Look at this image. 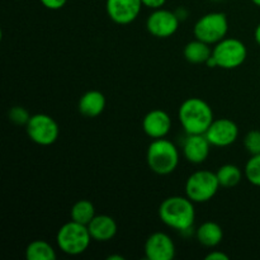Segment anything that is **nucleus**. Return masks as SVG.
<instances>
[{"label": "nucleus", "mask_w": 260, "mask_h": 260, "mask_svg": "<svg viewBox=\"0 0 260 260\" xmlns=\"http://www.w3.org/2000/svg\"><path fill=\"white\" fill-rule=\"evenodd\" d=\"M146 161L151 172L157 175H168L179 164V151L172 141L162 139L152 140L147 147Z\"/></svg>", "instance_id": "obj_3"}, {"label": "nucleus", "mask_w": 260, "mask_h": 260, "mask_svg": "<svg viewBox=\"0 0 260 260\" xmlns=\"http://www.w3.org/2000/svg\"><path fill=\"white\" fill-rule=\"evenodd\" d=\"M107 259L108 260H124V258L122 255H109Z\"/></svg>", "instance_id": "obj_30"}, {"label": "nucleus", "mask_w": 260, "mask_h": 260, "mask_svg": "<svg viewBox=\"0 0 260 260\" xmlns=\"http://www.w3.org/2000/svg\"><path fill=\"white\" fill-rule=\"evenodd\" d=\"M217 174L211 170H198L190 174L185 182V196L194 203L212 200L220 188Z\"/></svg>", "instance_id": "obj_5"}, {"label": "nucleus", "mask_w": 260, "mask_h": 260, "mask_svg": "<svg viewBox=\"0 0 260 260\" xmlns=\"http://www.w3.org/2000/svg\"><path fill=\"white\" fill-rule=\"evenodd\" d=\"M205 135L212 146L228 147L238 140L239 127L230 118L213 119Z\"/></svg>", "instance_id": "obj_10"}, {"label": "nucleus", "mask_w": 260, "mask_h": 260, "mask_svg": "<svg viewBox=\"0 0 260 260\" xmlns=\"http://www.w3.org/2000/svg\"><path fill=\"white\" fill-rule=\"evenodd\" d=\"M172 128V118L162 109H152L142 119V129L152 140L162 139Z\"/></svg>", "instance_id": "obj_13"}, {"label": "nucleus", "mask_w": 260, "mask_h": 260, "mask_svg": "<svg viewBox=\"0 0 260 260\" xmlns=\"http://www.w3.org/2000/svg\"><path fill=\"white\" fill-rule=\"evenodd\" d=\"M56 250L50 243L45 240H35L25 248L27 260H56Z\"/></svg>", "instance_id": "obj_19"}, {"label": "nucleus", "mask_w": 260, "mask_h": 260, "mask_svg": "<svg viewBox=\"0 0 260 260\" xmlns=\"http://www.w3.org/2000/svg\"><path fill=\"white\" fill-rule=\"evenodd\" d=\"M175 14H177V17L179 18V20L187 19L188 17V12L184 9V8H179V9L175 10Z\"/></svg>", "instance_id": "obj_28"}, {"label": "nucleus", "mask_w": 260, "mask_h": 260, "mask_svg": "<svg viewBox=\"0 0 260 260\" xmlns=\"http://www.w3.org/2000/svg\"><path fill=\"white\" fill-rule=\"evenodd\" d=\"M178 118L187 135H205L213 122V111L203 99L193 96L180 104Z\"/></svg>", "instance_id": "obj_2"}, {"label": "nucleus", "mask_w": 260, "mask_h": 260, "mask_svg": "<svg viewBox=\"0 0 260 260\" xmlns=\"http://www.w3.org/2000/svg\"><path fill=\"white\" fill-rule=\"evenodd\" d=\"M212 56L215 57L217 66L225 70L238 69L245 62L248 50L245 43L238 38H223L212 50Z\"/></svg>", "instance_id": "obj_7"}, {"label": "nucleus", "mask_w": 260, "mask_h": 260, "mask_svg": "<svg viewBox=\"0 0 260 260\" xmlns=\"http://www.w3.org/2000/svg\"><path fill=\"white\" fill-rule=\"evenodd\" d=\"M25 131L28 137L41 146H50L55 144L60 135L57 122L45 113L33 114L25 126Z\"/></svg>", "instance_id": "obj_8"}, {"label": "nucleus", "mask_w": 260, "mask_h": 260, "mask_svg": "<svg viewBox=\"0 0 260 260\" xmlns=\"http://www.w3.org/2000/svg\"><path fill=\"white\" fill-rule=\"evenodd\" d=\"M159 217L164 225L183 235L190 233L196 220L194 202L187 196L165 198L159 207Z\"/></svg>", "instance_id": "obj_1"}, {"label": "nucleus", "mask_w": 260, "mask_h": 260, "mask_svg": "<svg viewBox=\"0 0 260 260\" xmlns=\"http://www.w3.org/2000/svg\"><path fill=\"white\" fill-rule=\"evenodd\" d=\"M41 4L50 10H58L65 7L68 0H40Z\"/></svg>", "instance_id": "obj_25"}, {"label": "nucleus", "mask_w": 260, "mask_h": 260, "mask_svg": "<svg viewBox=\"0 0 260 260\" xmlns=\"http://www.w3.org/2000/svg\"><path fill=\"white\" fill-rule=\"evenodd\" d=\"M228 254H225L223 251H218V250H215V251H211L210 254H207L206 255V260H229Z\"/></svg>", "instance_id": "obj_27"}, {"label": "nucleus", "mask_w": 260, "mask_h": 260, "mask_svg": "<svg viewBox=\"0 0 260 260\" xmlns=\"http://www.w3.org/2000/svg\"><path fill=\"white\" fill-rule=\"evenodd\" d=\"M215 2H220V0H215Z\"/></svg>", "instance_id": "obj_32"}, {"label": "nucleus", "mask_w": 260, "mask_h": 260, "mask_svg": "<svg viewBox=\"0 0 260 260\" xmlns=\"http://www.w3.org/2000/svg\"><path fill=\"white\" fill-rule=\"evenodd\" d=\"M70 216L73 221H76V222L88 226V223L95 216V207H94V205L90 201L80 200L74 203L70 211Z\"/></svg>", "instance_id": "obj_20"}, {"label": "nucleus", "mask_w": 260, "mask_h": 260, "mask_svg": "<svg viewBox=\"0 0 260 260\" xmlns=\"http://www.w3.org/2000/svg\"><path fill=\"white\" fill-rule=\"evenodd\" d=\"M244 146L250 155L260 154V131H249L244 137Z\"/></svg>", "instance_id": "obj_24"}, {"label": "nucleus", "mask_w": 260, "mask_h": 260, "mask_svg": "<svg viewBox=\"0 0 260 260\" xmlns=\"http://www.w3.org/2000/svg\"><path fill=\"white\" fill-rule=\"evenodd\" d=\"M88 230L94 241L106 243V241L112 240L117 235L118 226L111 216L95 215L93 220L88 223Z\"/></svg>", "instance_id": "obj_15"}, {"label": "nucleus", "mask_w": 260, "mask_h": 260, "mask_svg": "<svg viewBox=\"0 0 260 260\" xmlns=\"http://www.w3.org/2000/svg\"><path fill=\"white\" fill-rule=\"evenodd\" d=\"M196 236L201 245L206 248H216L223 239V230L218 223L213 221H206L196 231Z\"/></svg>", "instance_id": "obj_17"}, {"label": "nucleus", "mask_w": 260, "mask_h": 260, "mask_svg": "<svg viewBox=\"0 0 260 260\" xmlns=\"http://www.w3.org/2000/svg\"><path fill=\"white\" fill-rule=\"evenodd\" d=\"M251 2H253L256 7H260V0H251Z\"/></svg>", "instance_id": "obj_31"}, {"label": "nucleus", "mask_w": 260, "mask_h": 260, "mask_svg": "<svg viewBox=\"0 0 260 260\" xmlns=\"http://www.w3.org/2000/svg\"><path fill=\"white\" fill-rule=\"evenodd\" d=\"M142 5L150 9H160V8L164 7V4L167 3V0H141Z\"/></svg>", "instance_id": "obj_26"}, {"label": "nucleus", "mask_w": 260, "mask_h": 260, "mask_svg": "<svg viewBox=\"0 0 260 260\" xmlns=\"http://www.w3.org/2000/svg\"><path fill=\"white\" fill-rule=\"evenodd\" d=\"M179 18L175 12L167 9H155L146 20V28L150 35L157 38H169L179 28Z\"/></svg>", "instance_id": "obj_9"}, {"label": "nucleus", "mask_w": 260, "mask_h": 260, "mask_svg": "<svg viewBox=\"0 0 260 260\" xmlns=\"http://www.w3.org/2000/svg\"><path fill=\"white\" fill-rule=\"evenodd\" d=\"M106 96L99 90H89L79 99L78 108L83 116L88 118H95L101 116L106 109Z\"/></svg>", "instance_id": "obj_16"}, {"label": "nucleus", "mask_w": 260, "mask_h": 260, "mask_svg": "<svg viewBox=\"0 0 260 260\" xmlns=\"http://www.w3.org/2000/svg\"><path fill=\"white\" fill-rule=\"evenodd\" d=\"M211 146L206 135H188L183 144V154L192 164H202L210 155Z\"/></svg>", "instance_id": "obj_14"}, {"label": "nucleus", "mask_w": 260, "mask_h": 260, "mask_svg": "<svg viewBox=\"0 0 260 260\" xmlns=\"http://www.w3.org/2000/svg\"><path fill=\"white\" fill-rule=\"evenodd\" d=\"M217 178L220 185L223 188L236 187L243 179V172L234 164H225L217 170Z\"/></svg>", "instance_id": "obj_21"}, {"label": "nucleus", "mask_w": 260, "mask_h": 260, "mask_svg": "<svg viewBox=\"0 0 260 260\" xmlns=\"http://www.w3.org/2000/svg\"><path fill=\"white\" fill-rule=\"evenodd\" d=\"M183 55L185 60L190 63H206V61L212 55V50L208 43L196 38L194 41H190L185 45Z\"/></svg>", "instance_id": "obj_18"}, {"label": "nucleus", "mask_w": 260, "mask_h": 260, "mask_svg": "<svg viewBox=\"0 0 260 260\" xmlns=\"http://www.w3.org/2000/svg\"><path fill=\"white\" fill-rule=\"evenodd\" d=\"M141 0H107L106 10L111 20L126 25L137 19L141 12Z\"/></svg>", "instance_id": "obj_11"}, {"label": "nucleus", "mask_w": 260, "mask_h": 260, "mask_svg": "<svg viewBox=\"0 0 260 260\" xmlns=\"http://www.w3.org/2000/svg\"><path fill=\"white\" fill-rule=\"evenodd\" d=\"M254 38H255V42L260 46V23L256 25L255 30H254Z\"/></svg>", "instance_id": "obj_29"}, {"label": "nucleus", "mask_w": 260, "mask_h": 260, "mask_svg": "<svg viewBox=\"0 0 260 260\" xmlns=\"http://www.w3.org/2000/svg\"><path fill=\"white\" fill-rule=\"evenodd\" d=\"M93 240L88 226L76 221H69L58 229L56 234V243L58 249L68 255H80L90 245Z\"/></svg>", "instance_id": "obj_4"}, {"label": "nucleus", "mask_w": 260, "mask_h": 260, "mask_svg": "<svg viewBox=\"0 0 260 260\" xmlns=\"http://www.w3.org/2000/svg\"><path fill=\"white\" fill-rule=\"evenodd\" d=\"M229 30L228 18L223 13L213 12L205 14L196 22L193 33L196 38L208 45H216L226 37Z\"/></svg>", "instance_id": "obj_6"}, {"label": "nucleus", "mask_w": 260, "mask_h": 260, "mask_svg": "<svg viewBox=\"0 0 260 260\" xmlns=\"http://www.w3.org/2000/svg\"><path fill=\"white\" fill-rule=\"evenodd\" d=\"M244 175L250 184L260 187V154L251 155L245 165Z\"/></svg>", "instance_id": "obj_22"}, {"label": "nucleus", "mask_w": 260, "mask_h": 260, "mask_svg": "<svg viewBox=\"0 0 260 260\" xmlns=\"http://www.w3.org/2000/svg\"><path fill=\"white\" fill-rule=\"evenodd\" d=\"M145 255L149 260H172L175 256V245L165 233H154L145 243Z\"/></svg>", "instance_id": "obj_12"}, {"label": "nucleus", "mask_w": 260, "mask_h": 260, "mask_svg": "<svg viewBox=\"0 0 260 260\" xmlns=\"http://www.w3.org/2000/svg\"><path fill=\"white\" fill-rule=\"evenodd\" d=\"M8 117H9L10 121L14 124H18V126H27L28 121L30 119V114L24 107L15 106L13 108H10V111L8 112Z\"/></svg>", "instance_id": "obj_23"}]
</instances>
